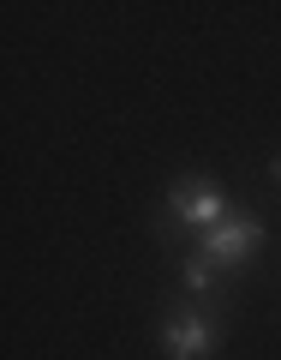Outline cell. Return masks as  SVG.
Instances as JSON below:
<instances>
[{
	"instance_id": "cell-1",
	"label": "cell",
	"mask_w": 281,
	"mask_h": 360,
	"mask_svg": "<svg viewBox=\"0 0 281 360\" xmlns=\"http://www.w3.org/2000/svg\"><path fill=\"white\" fill-rule=\"evenodd\" d=\"M167 205H174L179 222H198V229H216V222H228V198L216 193V180L192 174V180H174V193H167Z\"/></svg>"
},
{
	"instance_id": "cell-2",
	"label": "cell",
	"mask_w": 281,
	"mask_h": 360,
	"mask_svg": "<svg viewBox=\"0 0 281 360\" xmlns=\"http://www.w3.org/2000/svg\"><path fill=\"white\" fill-rule=\"evenodd\" d=\"M257 240H263V229H257V217H228V222H216V229L204 234V258L210 264H245V258L257 252Z\"/></svg>"
},
{
	"instance_id": "cell-3",
	"label": "cell",
	"mask_w": 281,
	"mask_h": 360,
	"mask_svg": "<svg viewBox=\"0 0 281 360\" xmlns=\"http://www.w3.org/2000/svg\"><path fill=\"white\" fill-rule=\"evenodd\" d=\"M210 342H216V330H210V319H198V312H174V319L162 324L167 360H204Z\"/></svg>"
},
{
	"instance_id": "cell-4",
	"label": "cell",
	"mask_w": 281,
	"mask_h": 360,
	"mask_svg": "<svg viewBox=\"0 0 281 360\" xmlns=\"http://www.w3.org/2000/svg\"><path fill=\"white\" fill-rule=\"evenodd\" d=\"M210 276H216V264H210V258L198 252L192 264H186V288H192V295H204V288H210Z\"/></svg>"
},
{
	"instance_id": "cell-5",
	"label": "cell",
	"mask_w": 281,
	"mask_h": 360,
	"mask_svg": "<svg viewBox=\"0 0 281 360\" xmlns=\"http://www.w3.org/2000/svg\"><path fill=\"white\" fill-rule=\"evenodd\" d=\"M275 180H281V156H275Z\"/></svg>"
}]
</instances>
